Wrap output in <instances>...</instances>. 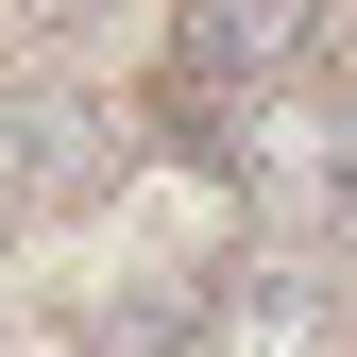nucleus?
<instances>
[{
	"instance_id": "f257e3e1",
	"label": "nucleus",
	"mask_w": 357,
	"mask_h": 357,
	"mask_svg": "<svg viewBox=\"0 0 357 357\" xmlns=\"http://www.w3.org/2000/svg\"><path fill=\"white\" fill-rule=\"evenodd\" d=\"M306 34H324L306 0H188V17H170V68L188 85H273Z\"/></svg>"
},
{
	"instance_id": "f03ea898",
	"label": "nucleus",
	"mask_w": 357,
	"mask_h": 357,
	"mask_svg": "<svg viewBox=\"0 0 357 357\" xmlns=\"http://www.w3.org/2000/svg\"><path fill=\"white\" fill-rule=\"evenodd\" d=\"M221 357H324V289H306V273L221 289Z\"/></svg>"
}]
</instances>
